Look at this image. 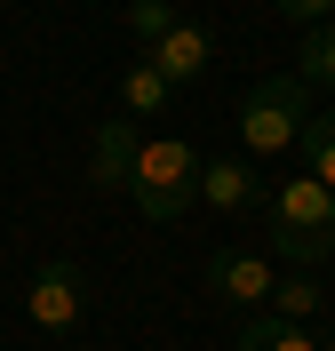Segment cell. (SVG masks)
Wrapping results in <instances>:
<instances>
[{"instance_id":"cell-15","label":"cell","mask_w":335,"mask_h":351,"mask_svg":"<svg viewBox=\"0 0 335 351\" xmlns=\"http://www.w3.org/2000/svg\"><path fill=\"white\" fill-rule=\"evenodd\" d=\"M280 16H295L303 32H312V24H327V16H335V0H280Z\"/></svg>"},{"instance_id":"cell-10","label":"cell","mask_w":335,"mask_h":351,"mask_svg":"<svg viewBox=\"0 0 335 351\" xmlns=\"http://www.w3.org/2000/svg\"><path fill=\"white\" fill-rule=\"evenodd\" d=\"M319 304H327V287L303 280V271H288V280H271V304H264V311H280V319H295V328H312Z\"/></svg>"},{"instance_id":"cell-11","label":"cell","mask_w":335,"mask_h":351,"mask_svg":"<svg viewBox=\"0 0 335 351\" xmlns=\"http://www.w3.org/2000/svg\"><path fill=\"white\" fill-rule=\"evenodd\" d=\"M168 96H176V88H168L152 64H144V56H136L128 80H120V112H128V120H152V112H168Z\"/></svg>"},{"instance_id":"cell-16","label":"cell","mask_w":335,"mask_h":351,"mask_svg":"<svg viewBox=\"0 0 335 351\" xmlns=\"http://www.w3.org/2000/svg\"><path fill=\"white\" fill-rule=\"evenodd\" d=\"M319 351H335V343H319Z\"/></svg>"},{"instance_id":"cell-6","label":"cell","mask_w":335,"mask_h":351,"mask_svg":"<svg viewBox=\"0 0 335 351\" xmlns=\"http://www.w3.org/2000/svg\"><path fill=\"white\" fill-rule=\"evenodd\" d=\"M136 152H144L136 120H128V112H104V120H96V136H88V184H96V192H128Z\"/></svg>"},{"instance_id":"cell-4","label":"cell","mask_w":335,"mask_h":351,"mask_svg":"<svg viewBox=\"0 0 335 351\" xmlns=\"http://www.w3.org/2000/svg\"><path fill=\"white\" fill-rule=\"evenodd\" d=\"M24 319H32V328L40 335H72L80 328V319H88V271H80V263H40V271H32V287H24Z\"/></svg>"},{"instance_id":"cell-2","label":"cell","mask_w":335,"mask_h":351,"mask_svg":"<svg viewBox=\"0 0 335 351\" xmlns=\"http://www.w3.org/2000/svg\"><path fill=\"white\" fill-rule=\"evenodd\" d=\"M200 144H184V136H144V152H136V176H128V199L144 223H184L200 208Z\"/></svg>"},{"instance_id":"cell-13","label":"cell","mask_w":335,"mask_h":351,"mask_svg":"<svg viewBox=\"0 0 335 351\" xmlns=\"http://www.w3.org/2000/svg\"><path fill=\"white\" fill-rule=\"evenodd\" d=\"M295 152H303V176H319V184L335 192V112H312V128H303Z\"/></svg>"},{"instance_id":"cell-7","label":"cell","mask_w":335,"mask_h":351,"mask_svg":"<svg viewBox=\"0 0 335 351\" xmlns=\"http://www.w3.org/2000/svg\"><path fill=\"white\" fill-rule=\"evenodd\" d=\"M271 256H247V247H223V256H208V295L216 304H240V311H256V304H271Z\"/></svg>"},{"instance_id":"cell-12","label":"cell","mask_w":335,"mask_h":351,"mask_svg":"<svg viewBox=\"0 0 335 351\" xmlns=\"http://www.w3.org/2000/svg\"><path fill=\"white\" fill-rule=\"evenodd\" d=\"M295 80L335 88V16H327V24H312V32L295 40Z\"/></svg>"},{"instance_id":"cell-14","label":"cell","mask_w":335,"mask_h":351,"mask_svg":"<svg viewBox=\"0 0 335 351\" xmlns=\"http://www.w3.org/2000/svg\"><path fill=\"white\" fill-rule=\"evenodd\" d=\"M168 24H176V8H168V0H128V40H136V56L168 40Z\"/></svg>"},{"instance_id":"cell-1","label":"cell","mask_w":335,"mask_h":351,"mask_svg":"<svg viewBox=\"0 0 335 351\" xmlns=\"http://www.w3.org/2000/svg\"><path fill=\"white\" fill-rule=\"evenodd\" d=\"M264 240H271V263H288V271L327 263L335 256V192L303 168L288 184H271L264 192Z\"/></svg>"},{"instance_id":"cell-9","label":"cell","mask_w":335,"mask_h":351,"mask_svg":"<svg viewBox=\"0 0 335 351\" xmlns=\"http://www.w3.org/2000/svg\"><path fill=\"white\" fill-rule=\"evenodd\" d=\"M232 351H319V335L295 328V319H280V311H256V319L232 335Z\"/></svg>"},{"instance_id":"cell-8","label":"cell","mask_w":335,"mask_h":351,"mask_svg":"<svg viewBox=\"0 0 335 351\" xmlns=\"http://www.w3.org/2000/svg\"><path fill=\"white\" fill-rule=\"evenodd\" d=\"M200 208L208 216H247V208H264V176L256 160H200Z\"/></svg>"},{"instance_id":"cell-5","label":"cell","mask_w":335,"mask_h":351,"mask_svg":"<svg viewBox=\"0 0 335 351\" xmlns=\"http://www.w3.org/2000/svg\"><path fill=\"white\" fill-rule=\"evenodd\" d=\"M144 64H152L160 80L184 96V88H200L208 72H216V40H208V24L176 16V24H168V40H160V48H144Z\"/></svg>"},{"instance_id":"cell-3","label":"cell","mask_w":335,"mask_h":351,"mask_svg":"<svg viewBox=\"0 0 335 351\" xmlns=\"http://www.w3.org/2000/svg\"><path fill=\"white\" fill-rule=\"evenodd\" d=\"M312 128V80L295 72H271L240 96V152L247 160H271V152H295Z\"/></svg>"}]
</instances>
